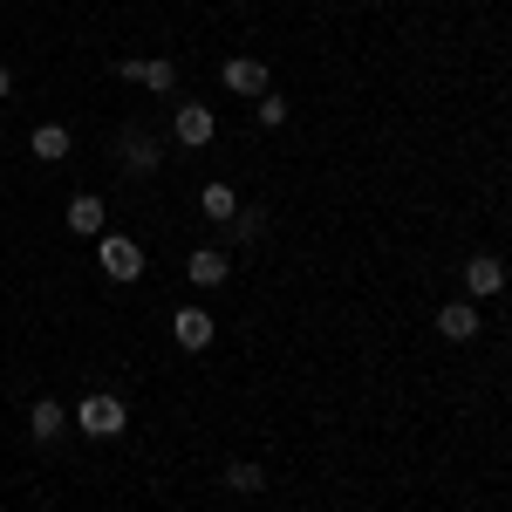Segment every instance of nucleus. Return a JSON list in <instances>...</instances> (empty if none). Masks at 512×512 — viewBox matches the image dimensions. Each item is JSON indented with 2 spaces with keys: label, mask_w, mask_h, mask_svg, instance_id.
<instances>
[{
  "label": "nucleus",
  "mask_w": 512,
  "mask_h": 512,
  "mask_svg": "<svg viewBox=\"0 0 512 512\" xmlns=\"http://www.w3.org/2000/svg\"><path fill=\"white\" fill-rule=\"evenodd\" d=\"M76 424L89 437H123V424H130V410H123V396H82V410H76Z\"/></svg>",
  "instance_id": "obj_1"
},
{
  "label": "nucleus",
  "mask_w": 512,
  "mask_h": 512,
  "mask_svg": "<svg viewBox=\"0 0 512 512\" xmlns=\"http://www.w3.org/2000/svg\"><path fill=\"white\" fill-rule=\"evenodd\" d=\"M96 260H103V274H110V280H137V274H144V246H137L130 233H103V239H96Z\"/></svg>",
  "instance_id": "obj_2"
},
{
  "label": "nucleus",
  "mask_w": 512,
  "mask_h": 512,
  "mask_svg": "<svg viewBox=\"0 0 512 512\" xmlns=\"http://www.w3.org/2000/svg\"><path fill=\"white\" fill-rule=\"evenodd\" d=\"M171 137H178V144H185V151H205V144H212V137H219V117H212V110H205V103H185V110H178V117H171Z\"/></svg>",
  "instance_id": "obj_3"
},
{
  "label": "nucleus",
  "mask_w": 512,
  "mask_h": 512,
  "mask_svg": "<svg viewBox=\"0 0 512 512\" xmlns=\"http://www.w3.org/2000/svg\"><path fill=\"white\" fill-rule=\"evenodd\" d=\"M465 287H472V301H492V294L506 287V260H492V253H472V260H465Z\"/></svg>",
  "instance_id": "obj_4"
},
{
  "label": "nucleus",
  "mask_w": 512,
  "mask_h": 512,
  "mask_svg": "<svg viewBox=\"0 0 512 512\" xmlns=\"http://www.w3.org/2000/svg\"><path fill=\"white\" fill-rule=\"evenodd\" d=\"M226 89H233V96H267V89H274V82H267V69H260V62H253V55H233V62H226Z\"/></svg>",
  "instance_id": "obj_5"
},
{
  "label": "nucleus",
  "mask_w": 512,
  "mask_h": 512,
  "mask_svg": "<svg viewBox=\"0 0 512 512\" xmlns=\"http://www.w3.org/2000/svg\"><path fill=\"white\" fill-rule=\"evenodd\" d=\"M171 335H178V349H212V315H205V308H178V315H171Z\"/></svg>",
  "instance_id": "obj_6"
},
{
  "label": "nucleus",
  "mask_w": 512,
  "mask_h": 512,
  "mask_svg": "<svg viewBox=\"0 0 512 512\" xmlns=\"http://www.w3.org/2000/svg\"><path fill=\"white\" fill-rule=\"evenodd\" d=\"M437 335H444V342H472L478 335V308L472 301H444V308H437Z\"/></svg>",
  "instance_id": "obj_7"
},
{
  "label": "nucleus",
  "mask_w": 512,
  "mask_h": 512,
  "mask_svg": "<svg viewBox=\"0 0 512 512\" xmlns=\"http://www.w3.org/2000/svg\"><path fill=\"white\" fill-rule=\"evenodd\" d=\"M62 431H69V410H62L55 396H41L35 410H28V437H35V444H55Z\"/></svg>",
  "instance_id": "obj_8"
},
{
  "label": "nucleus",
  "mask_w": 512,
  "mask_h": 512,
  "mask_svg": "<svg viewBox=\"0 0 512 512\" xmlns=\"http://www.w3.org/2000/svg\"><path fill=\"white\" fill-rule=\"evenodd\" d=\"M69 233L103 239V198H96V192H76V198H69Z\"/></svg>",
  "instance_id": "obj_9"
},
{
  "label": "nucleus",
  "mask_w": 512,
  "mask_h": 512,
  "mask_svg": "<svg viewBox=\"0 0 512 512\" xmlns=\"http://www.w3.org/2000/svg\"><path fill=\"white\" fill-rule=\"evenodd\" d=\"M117 76L123 82H144V89H171L178 69H171V62H117Z\"/></svg>",
  "instance_id": "obj_10"
},
{
  "label": "nucleus",
  "mask_w": 512,
  "mask_h": 512,
  "mask_svg": "<svg viewBox=\"0 0 512 512\" xmlns=\"http://www.w3.org/2000/svg\"><path fill=\"white\" fill-rule=\"evenodd\" d=\"M28 151H35L41 164H62L69 158V130H62V123H41L35 137H28Z\"/></svg>",
  "instance_id": "obj_11"
},
{
  "label": "nucleus",
  "mask_w": 512,
  "mask_h": 512,
  "mask_svg": "<svg viewBox=\"0 0 512 512\" xmlns=\"http://www.w3.org/2000/svg\"><path fill=\"white\" fill-rule=\"evenodd\" d=\"M123 164H130V171H158V137H151V130H130V137H123Z\"/></svg>",
  "instance_id": "obj_12"
},
{
  "label": "nucleus",
  "mask_w": 512,
  "mask_h": 512,
  "mask_svg": "<svg viewBox=\"0 0 512 512\" xmlns=\"http://www.w3.org/2000/svg\"><path fill=\"white\" fill-rule=\"evenodd\" d=\"M226 267H233L226 253H212V246H198V253H192V267H185V274H192L198 287H219V280H226Z\"/></svg>",
  "instance_id": "obj_13"
},
{
  "label": "nucleus",
  "mask_w": 512,
  "mask_h": 512,
  "mask_svg": "<svg viewBox=\"0 0 512 512\" xmlns=\"http://www.w3.org/2000/svg\"><path fill=\"white\" fill-rule=\"evenodd\" d=\"M198 212H205V219H233V212H239L233 185H205V192H198Z\"/></svg>",
  "instance_id": "obj_14"
},
{
  "label": "nucleus",
  "mask_w": 512,
  "mask_h": 512,
  "mask_svg": "<svg viewBox=\"0 0 512 512\" xmlns=\"http://www.w3.org/2000/svg\"><path fill=\"white\" fill-rule=\"evenodd\" d=\"M267 485V472L253 465V458H239V465H226V492H260Z\"/></svg>",
  "instance_id": "obj_15"
},
{
  "label": "nucleus",
  "mask_w": 512,
  "mask_h": 512,
  "mask_svg": "<svg viewBox=\"0 0 512 512\" xmlns=\"http://www.w3.org/2000/svg\"><path fill=\"white\" fill-rule=\"evenodd\" d=\"M260 123H267V130H280V123H287V96H274V89H267V96H260Z\"/></svg>",
  "instance_id": "obj_16"
},
{
  "label": "nucleus",
  "mask_w": 512,
  "mask_h": 512,
  "mask_svg": "<svg viewBox=\"0 0 512 512\" xmlns=\"http://www.w3.org/2000/svg\"><path fill=\"white\" fill-rule=\"evenodd\" d=\"M7 96H14V76H7V69H0V103H7Z\"/></svg>",
  "instance_id": "obj_17"
}]
</instances>
